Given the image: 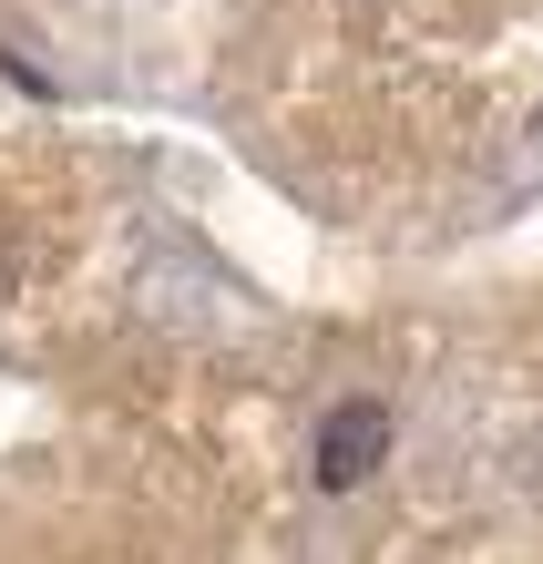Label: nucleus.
Returning <instances> with one entry per match:
<instances>
[{
    "label": "nucleus",
    "mask_w": 543,
    "mask_h": 564,
    "mask_svg": "<svg viewBox=\"0 0 543 564\" xmlns=\"http://www.w3.org/2000/svg\"><path fill=\"white\" fill-rule=\"evenodd\" d=\"M380 452H390V411L380 401H338L328 431H318V482L328 492H359L369 473H380Z\"/></svg>",
    "instance_id": "obj_1"
}]
</instances>
